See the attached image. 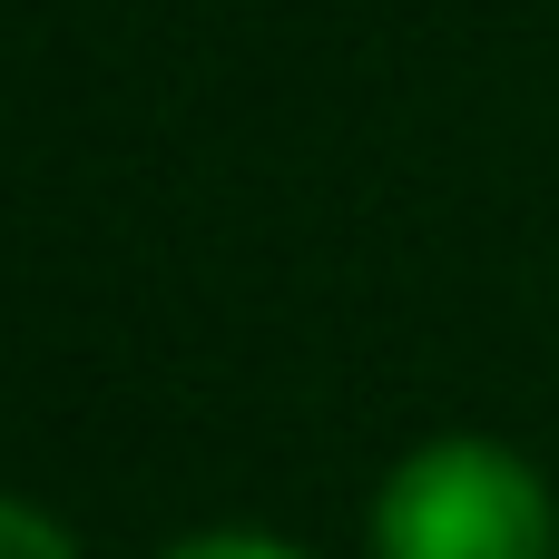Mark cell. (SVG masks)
<instances>
[{
  "instance_id": "1",
  "label": "cell",
  "mask_w": 559,
  "mask_h": 559,
  "mask_svg": "<svg viewBox=\"0 0 559 559\" xmlns=\"http://www.w3.org/2000/svg\"><path fill=\"white\" fill-rule=\"evenodd\" d=\"M373 559H559L550 481L481 432H442L373 491Z\"/></svg>"
},
{
  "instance_id": "2",
  "label": "cell",
  "mask_w": 559,
  "mask_h": 559,
  "mask_svg": "<svg viewBox=\"0 0 559 559\" xmlns=\"http://www.w3.org/2000/svg\"><path fill=\"white\" fill-rule=\"evenodd\" d=\"M0 559H79V550H69L29 501H10V511H0Z\"/></svg>"
},
{
  "instance_id": "3",
  "label": "cell",
  "mask_w": 559,
  "mask_h": 559,
  "mask_svg": "<svg viewBox=\"0 0 559 559\" xmlns=\"http://www.w3.org/2000/svg\"><path fill=\"white\" fill-rule=\"evenodd\" d=\"M167 559H305V550H285L265 531H206V540H187V550H167Z\"/></svg>"
}]
</instances>
